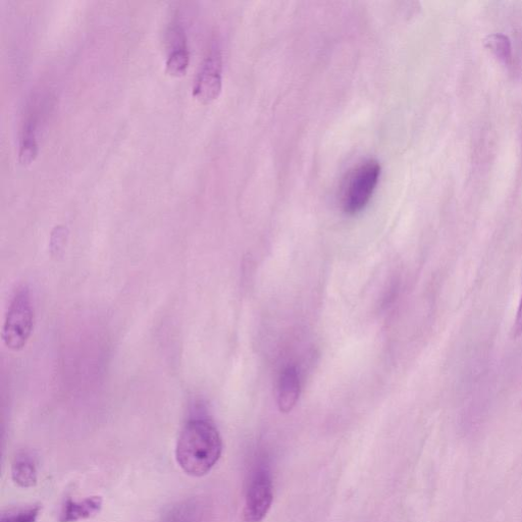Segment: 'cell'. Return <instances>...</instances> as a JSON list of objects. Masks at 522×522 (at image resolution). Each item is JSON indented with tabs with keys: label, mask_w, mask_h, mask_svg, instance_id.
I'll use <instances>...</instances> for the list:
<instances>
[{
	"label": "cell",
	"mask_w": 522,
	"mask_h": 522,
	"mask_svg": "<svg viewBox=\"0 0 522 522\" xmlns=\"http://www.w3.org/2000/svg\"><path fill=\"white\" fill-rule=\"evenodd\" d=\"M223 453V441L210 420L196 417L182 429L176 445V461L182 471L201 478L212 471Z\"/></svg>",
	"instance_id": "6da1fadb"
},
{
	"label": "cell",
	"mask_w": 522,
	"mask_h": 522,
	"mask_svg": "<svg viewBox=\"0 0 522 522\" xmlns=\"http://www.w3.org/2000/svg\"><path fill=\"white\" fill-rule=\"evenodd\" d=\"M381 166L376 160H368L354 168L342 190V206L347 215L354 216L364 210L379 184Z\"/></svg>",
	"instance_id": "7a4b0ae2"
},
{
	"label": "cell",
	"mask_w": 522,
	"mask_h": 522,
	"mask_svg": "<svg viewBox=\"0 0 522 522\" xmlns=\"http://www.w3.org/2000/svg\"><path fill=\"white\" fill-rule=\"evenodd\" d=\"M34 307L30 290L20 287L8 308L3 339L6 346L14 351L22 350L28 343L34 330Z\"/></svg>",
	"instance_id": "3957f363"
},
{
	"label": "cell",
	"mask_w": 522,
	"mask_h": 522,
	"mask_svg": "<svg viewBox=\"0 0 522 522\" xmlns=\"http://www.w3.org/2000/svg\"><path fill=\"white\" fill-rule=\"evenodd\" d=\"M223 87V61L218 48L211 49L195 77L192 94L203 104L215 101Z\"/></svg>",
	"instance_id": "277c9868"
},
{
	"label": "cell",
	"mask_w": 522,
	"mask_h": 522,
	"mask_svg": "<svg viewBox=\"0 0 522 522\" xmlns=\"http://www.w3.org/2000/svg\"><path fill=\"white\" fill-rule=\"evenodd\" d=\"M274 500L273 482L267 469H259L252 477L245 497L243 519L260 522L270 511Z\"/></svg>",
	"instance_id": "5b68a950"
},
{
	"label": "cell",
	"mask_w": 522,
	"mask_h": 522,
	"mask_svg": "<svg viewBox=\"0 0 522 522\" xmlns=\"http://www.w3.org/2000/svg\"><path fill=\"white\" fill-rule=\"evenodd\" d=\"M169 43L171 47L166 62V72L173 77H182L189 68L190 52L185 31L178 22L173 23L170 28Z\"/></svg>",
	"instance_id": "8992f818"
},
{
	"label": "cell",
	"mask_w": 522,
	"mask_h": 522,
	"mask_svg": "<svg viewBox=\"0 0 522 522\" xmlns=\"http://www.w3.org/2000/svg\"><path fill=\"white\" fill-rule=\"evenodd\" d=\"M101 508L102 499L98 496L80 501L68 498L62 506L59 520L60 522H77L89 519L97 515Z\"/></svg>",
	"instance_id": "52a82bcc"
},
{
	"label": "cell",
	"mask_w": 522,
	"mask_h": 522,
	"mask_svg": "<svg viewBox=\"0 0 522 522\" xmlns=\"http://www.w3.org/2000/svg\"><path fill=\"white\" fill-rule=\"evenodd\" d=\"M299 375L294 367L284 370L279 381L278 406L281 412L288 413L296 406L300 397Z\"/></svg>",
	"instance_id": "ba28073f"
},
{
	"label": "cell",
	"mask_w": 522,
	"mask_h": 522,
	"mask_svg": "<svg viewBox=\"0 0 522 522\" xmlns=\"http://www.w3.org/2000/svg\"><path fill=\"white\" fill-rule=\"evenodd\" d=\"M12 479L16 485L28 489L38 481L37 463L29 452H20L12 464Z\"/></svg>",
	"instance_id": "9c48e42d"
},
{
	"label": "cell",
	"mask_w": 522,
	"mask_h": 522,
	"mask_svg": "<svg viewBox=\"0 0 522 522\" xmlns=\"http://www.w3.org/2000/svg\"><path fill=\"white\" fill-rule=\"evenodd\" d=\"M36 131L37 118L32 114L24 123L21 135L19 161L23 166L31 165L37 158L38 143Z\"/></svg>",
	"instance_id": "30bf717a"
},
{
	"label": "cell",
	"mask_w": 522,
	"mask_h": 522,
	"mask_svg": "<svg viewBox=\"0 0 522 522\" xmlns=\"http://www.w3.org/2000/svg\"><path fill=\"white\" fill-rule=\"evenodd\" d=\"M485 44L493 54L505 64H510L512 61V47L510 39L504 34L489 35Z\"/></svg>",
	"instance_id": "8fae6325"
},
{
	"label": "cell",
	"mask_w": 522,
	"mask_h": 522,
	"mask_svg": "<svg viewBox=\"0 0 522 522\" xmlns=\"http://www.w3.org/2000/svg\"><path fill=\"white\" fill-rule=\"evenodd\" d=\"M40 510V505L11 509L3 513L0 522H37Z\"/></svg>",
	"instance_id": "7c38bea8"
},
{
	"label": "cell",
	"mask_w": 522,
	"mask_h": 522,
	"mask_svg": "<svg viewBox=\"0 0 522 522\" xmlns=\"http://www.w3.org/2000/svg\"><path fill=\"white\" fill-rule=\"evenodd\" d=\"M513 334L516 337L522 334V296L517 310V316L513 327Z\"/></svg>",
	"instance_id": "4fadbf2b"
},
{
	"label": "cell",
	"mask_w": 522,
	"mask_h": 522,
	"mask_svg": "<svg viewBox=\"0 0 522 522\" xmlns=\"http://www.w3.org/2000/svg\"><path fill=\"white\" fill-rule=\"evenodd\" d=\"M185 513H177L175 516H174V519L172 522H188L189 519L187 520V517L186 515H184Z\"/></svg>",
	"instance_id": "5bb4252c"
}]
</instances>
